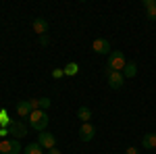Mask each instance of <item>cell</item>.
<instances>
[{"mask_svg":"<svg viewBox=\"0 0 156 154\" xmlns=\"http://www.w3.org/2000/svg\"><path fill=\"white\" fill-rule=\"evenodd\" d=\"M94 135H96V129H94L92 123H83V125L79 127V140H81V142H92Z\"/></svg>","mask_w":156,"mask_h":154,"instance_id":"obj_8","label":"cell"},{"mask_svg":"<svg viewBox=\"0 0 156 154\" xmlns=\"http://www.w3.org/2000/svg\"><path fill=\"white\" fill-rule=\"evenodd\" d=\"M46 154H60V150H58V148H56V146H54V148H50V150H48V152H46Z\"/></svg>","mask_w":156,"mask_h":154,"instance_id":"obj_24","label":"cell"},{"mask_svg":"<svg viewBox=\"0 0 156 154\" xmlns=\"http://www.w3.org/2000/svg\"><path fill=\"white\" fill-rule=\"evenodd\" d=\"M37 102H40V110H48L50 104H52V100H50V98H40Z\"/></svg>","mask_w":156,"mask_h":154,"instance_id":"obj_17","label":"cell"},{"mask_svg":"<svg viewBox=\"0 0 156 154\" xmlns=\"http://www.w3.org/2000/svg\"><path fill=\"white\" fill-rule=\"evenodd\" d=\"M92 50L96 52V54H110L112 50H110V42H108L106 38H96L94 42H92Z\"/></svg>","mask_w":156,"mask_h":154,"instance_id":"obj_7","label":"cell"},{"mask_svg":"<svg viewBox=\"0 0 156 154\" xmlns=\"http://www.w3.org/2000/svg\"><path fill=\"white\" fill-rule=\"evenodd\" d=\"M142 146L148 148V150L156 148V133H146L144 138H142Z\"/></svg>","mask_w":156,"mask_h":154,"instance_id":"obj_13","label":"cell"},{"mask_svg":"<svg viewBox=\"0 0 156 154\" xmlns=\"http://www.w3.org/2000/svg\"><path fill=\"white\" fill-rule=\"evenodd\" d=\"M23 152L19 140H2L0 142V154H19Z\"/></svg>","mask_w":156,"mask_h":154,"instance_id":"obj_5","label":"cell"},{"mask_svg":"<svg viewBox=\"0 0 156 154\" xmlns=\"http://www.w3.org/2000/svg\"><path fill=\"white\" fill-rule=\"evenodd\" d=\"M156 0H144V9H150V6H154Z\"/></svg>","mask_w":156,"mask_h":154,"instance_id":"obj_23","label":"cell"},{"mask_svg":"<svg viewBox=\"0 0 156 154\" xmlns=\"http://www.w3.org/2000/svg\"><path fill=\"white\" fill-rule=\"evenodd\" d=\"M12 119L9 117V113L6 110H0V127H11Z\"/></svg>","mask_w":156,"mask_h":154,"instance_id":"obj_16","label":"cell"},{"mask_svg":"<svg viewBox=\"0 0 156 154\" xmlns=\"http://www.w3.org/2000/svg\"><path fill=\"white\" fill-rule=\"evenodd\" d=\"M9 135H11V131H9V127H0V138H2V140H6Z\"/></svg>","mask_w":156,"mask_h":154,"instance_id":"obj_20","label":"cell"},{"mask_svg":"<svg viewBox=\"0 0 156 154\" xmlns=\"http://www.w3.org/2000/svg\"><path fill=\"white\" fill-rule=\"evenodd\" d=\"M52 77H54V79H60V77H65V71H62V69H54V71H52Z\"/></svg>","mask_w":156,"mask_h":154,"instance_id":"obj_19","label":"cell"},{"mask_svg":"<svg viewBox=\"0 0 156 154\" xmlns=\"http://www.w3.org/2000/svg\"><path fill=\"white\" fill-rule=\"evenodd\" d=\"M62 71H65L67 77H73V75H77V73H79V65H77V63H67Z\"/></svg>","mask_w":156,"mask_h":154,"instance_id":"obj_15","label":"cell"},{"mask_svg":"<svg viewBox=\"0 0 156 154\" xmlns=\"http://www.w3.org/2000/svg\"><path fill=\"white\" fill-rule=\"evenodd\" d=\"M125 65H127V59H125V54L121 52V50H112L110 54H108V69H112V71H123L125 69Z\"/></svg>","mask_w":156,"mask_h":154,"instance_id":"obj_2","label":"cell"},{"mask_svg":"<svg viewBox=\"0 0 156 154\" xmlns=\"http://www.w3.org/2000/svg\"><path fill=\"white\" fill-rule=\"evenodd\" d=\"M146 17H148L150 21H156V4L150 6V9H146Z\"/></svg>","mask_w":156,"mask_h":154,"instance_id":"obj_18","label":"cell"},{"mask_svg":"<svg viewBox=\"0 0 156 154\" xmlns=\"http://www.w3.org/2000/svg\"><path fill=\"white\" fill-rule=\"evenodd\" d=\"M9 131H11L12 140H21V138L27 135V125L23 123V119H15L11 123V127H9Z\"/></svg>","mask_w":156,"mask_h":154,"instance_id":"obj_4","label":"cell"},{"mask_svg":"<svg viewBox=\"0 0 156 154\" xmlns=\"http://www.w3.org/2000/svg\"><path fill=\"white\" fill-rule=\"evenodd\" d=\"M37 144H40L44 150H50V148H54V146H56V138H54V133L40 131V133H37Z\"/></svg>","mask_w":156,"mask_h":154,"instance_id":"obj_6","label":"cell"},{"mask_svg":"<svg viewBox=\"0 0 156 154\" xmlns=\"http://www.w3.org/2000/svg\"><path fill=\"white\" fill-rule=\"evenodd\" d=\"M77 119H79L81 123H90V121H92V110H90V106H79L77 108Z\"/></svg>","mask_w":156,"mask_h":154,"instance_id":"obj_12","label":"cell"},{"mask_svg":"<svg viewBox=\"0 0 156 154\" xmlns=\"http://www.w3.org/2000/svg\"><path fill=\"white\" fill-rule=\"evenodd\" d=\"M48 36H40V44H42V46H48Z\"/></svg>","mask_w":156,"mask_h":154,"instance_id":"obj_22","label":"cell"},{"mask_svg":"<svg viewBox=\"0 0 156 154\" xmlns=\"http://www.w3.org/2000/svg\"><path fill=\"white\" fill-rule=\"evenodd\" d=\"M34 31H36L37 36H46L48 34V21L46 19H34Z\"/></svg>","mask_w":156,"mask_h":154,"instance_id":"obj_10","label":"cell"},{"mask_svg":"<svg viewBox=\"0 0 156 154\" xmlns=\"http://www.w3.org/2000/svg\"><path fill=\"white\" fill-rule=\"evenodd\" d=\"M137 75V65L133 63V60H127V65H125V69H123V77L125 79H133Z\"/></svg>","mask_w":156,"mask_h":154,"instance_id":"obj_11","label":"cell"},{"mask_svg":"<svg viewBox=\"0 0 156 154\" xmlns=\"http://www.w3.org/2000/svg\"><path fill=\"white\" fill-rule=\"evenodd\" d=\"M17 115L21 119H29V115H31V104H29V100H21V102L17 104Z\"/></svg>","mask_w":156,"mask_h":154,"instance_id":"obj_9","label":"cell"},{"mask_svg":"<svg viewBox=\"0 0 156 154\" xmlns=\"http://www.w3.org/2000/svg\"><path fill=\"white\" fill-rule=\"evenodd\" d=\"M23 154H44V152H42V146L37 142H34V144H27L23 148Z\"/></svg>","mask_w":156,"mask_h":154,"instance_id":"obj_14","label":"cell"},{"mask_svg":"<svg viewBox=\"0 0 156 154\" xmlns=\"http://www.w3.org/2000/svg\"><path fill=\"white\" fill-rule=\"evenodd\" d=\"M106 81L108 85L112 88V90H119V88H123V83H125V77H123V71H112V69H108L106 67Z\"/></svg>","mask_w":156,"mask_h":154,"instance_id":"obj_3","label":"cell"},{"mask_svg":"<svg viewBox=\"0 0 156 154\" xmlns=\"http://www.w3.org/2000/svg\"><path fill=\"white\" fill-rule=\"evenodd\" d=\"M125 154H140V150H137L135 146H129V148L125 150Z\"/></svg>","mask_w":156,"mask_h":154,"instance_id":"obj_21","label":"cell"},{"mask_svg":"<svg viewBox=\"0 0 156 154\" xmlns=\"http://www.w3.org/2000/svg\"><path fill=\"white\" fill-rule=\"evenodd\" d=\"M27 121H29V127H34L37 133L46 131V127H48V113L46 110H31Z\"/></svg>","mask_w":156,"mask_h":154,"instance_id":"obj_1","label":"cell"}]
</instances>
